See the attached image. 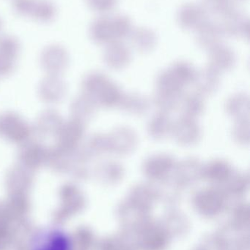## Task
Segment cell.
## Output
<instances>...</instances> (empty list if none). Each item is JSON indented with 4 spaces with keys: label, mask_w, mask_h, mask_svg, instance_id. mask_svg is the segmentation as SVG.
I'll return each instance as SVG.
<instances>
[{
    "label": "cell",
    "mask_w": 250,
    "mask_h": 250,
    "mask_svg": "<svg viewBox=\"0 0 250 250\" xmlns=\"http://www.w3.org/2000/svg\"><path fill=\"white\" fill-rule=\"evenodd\" d=\"M57 16V7L49 0H36L31 18L42 23H49Z\"/></svg>",
    "instance_id": "obj_7"
},
{
    "label": "cell",
    "mask_w": 250,
    "mask_h": 250,
    "mask_svg": "<svg viewBox=\"0 0 250 250\" xmlns=\"http://www.w3.org/2000/svg\"><path fill=\"white\" fill-rule=\"evenodd\" d=\"M208 15L201 4L186 3L178 10L177 21L179 26L186 30H196L208 21Z\"/></svg>",
    "instance_id": "obj_3"
},
{
    "label": "cell",
    "mask_w": 250,
    "mask_h": 250,
    "mask_svg": "<svg viewBox=\"0 0 250 250\" xmlns=\"http://www.w3.org/2000/svg\"><path fill=\"white\" fill-rule=\"evenodd\" d=\"M2 29H3L2 19H1V17H0V32H1V30H2Z\"/></svg>",
    "instance_id": "obj_13"
},
{
    "label": "cell",
    "mask_w": 250,
    "mask_h": 250,
    "mask_svg": "<svg viewBox=\"0 0 250 250\" xmlns=\"http://www.w3.org/2000/svg\"><path fill=\"white\" fill-rule=\"evenodd\" d=\"M114 41H121L130 37L133 31L132 21L126 15L118 14L111 18Z\"/></svg>",
    "instance_id": "obj_8"
},
{
    "label": "cell",
    "mask_w": 250,
    "mask_h": 250,
    "mask_svg": "<svg viewBox=\"0 0 250 250\" xmlns=\"http://www.w3.org/2000/svg\"><path fill=\"white\" fill-rule=\"evenodd\" d=\"M221 17V23L219 24L224 35L248 38L250 31L249 19L242 12L232 7Z\"/></svg>",
    "instance_id": "obj_1"
},
{
    "label": "cell",
    "mask_w": 250,
    "mask_h": 250,
    "mask_svg": "<svg viewBox=\"0 0 250 250\" xmlns=\"http://www.w3.org/2000/svg\"><path fill=\"white\" fill-rule=\"evenodd\" d=\"M195 32L198 44L205 48H213L220 45V41L224 36L220 24L208 20Z\"/></svg>",
    "instance_id": "obj_4"
},
{
    "label": "cell",
    "mask_w": 250,
    "mask_h": 250,
    "mask_svg": "<svg viewBox=\"0 0 250 250\" xmlns=\"http://www.w3.org/2000/svg\"><path fill=\"white\" fill-rule=\"evenodd\" d=\"M31 250H71V243L64 232L50 229L44 230L35 236Z\"/></svg>",
    "instance_id": "obj_2"
},
{
    "label": "cell",
    "mask_w": 250,
    "mask_h": 250,
    "mask_svg": "<svg viewBox=\"0 0 250 250\" xmlns=\"http://www.w3.org/2000/svg\"><path fill=\"white\" fill-rule=\"evenodd\" d=\"M89 33L91 39L97 43L109 44L114 41L111 18L106 16L96 18L90 26Z\"/></svg>",
    "instance_id": "obj_5"
},
{
    "label": "cell",
    "mask_w": 250,
    "mask_h": 250,
    "mask_svg": "<svg viewBox=\"0 0 250 250\" xmlns=\"http://www.w3.org/2000/svg\"><path fill=\"white\" fill-rule=\"evenodd\" d=\"M232 1H243V0H231Z\"/></svg>",
    "instance_id": "obj_14"
},
{
    "label": "cell",
    "mask_w": 250,
    "mask_h": 250,
    "mask_svg": "<svg viewBox=\"0 0 250 250\" xmlns=\"http://www.w3.org/2000/svg\"><path fill=\"white\" fill-rule=\"evenodd\" d=\"M130 57L129 48L118 41L109 43L106 51V57L109 62L113 64H120L126 62Z\"/></svg>",
    "instance_id": "obj_9"
},
{
    "label": "cell",
    "mask_w": 250,
    "mask_h": 250,
    "mask_svg": "<svg viewBox=\"0 0 250 250\" xmlns=\"http://www.w3.org/2000/svg\"><path fill=\"white\" fill-rule=\"evenodd\" d=\"M130 37L132 43L140 51L151 49L157 41L154 31L147 27H139L133 29Z\"/></svg>",
    "instance_id": "obj_6"
},
{
    "label": "cell",
    "mask_w": 250,
    "mask_h": 250,
    "mask_svg": "<svg viewBox=\"0 0 250 250\" xmlns=\"http://www.w3.org/2000/svg\"><path fill=\"white\" fill-rule=\"evenodd\" d=\"M36 0H13V10L17 14L31 17Z\"/></svg>",
    "instance_id": "obj_11"
},
{
    "label": "cell",
    "mask_w": 250,
    "mask_h": 250,
    "mask_svg": "<svg viewBox=\"0 0 250 250\" xmlns=\"http://www.w3.org/2000/svg\"><path fill=\"white\" fill-rule=\"evenodd\" d=\"M201 5L208 16H223L233 7L231 0H202Z\"/></svg>",
    "instance_id": "obj_10"
},
{
    "label": "cell",
    "mask_w": 250,
    "mask_h": 250,
    "mask_svg": "<svg viewBox=\"0 0 250 250\" xmlns=\"http://www.w3.org/2000/svg\"><path fill=\"white\" fill-rule=\"evenodd\" d=\"M88 5L94 11L106 13L114 10L117 4V0H87Z\"/></svg>",
    "instance_id": "obj_12"
}]
</instances>
